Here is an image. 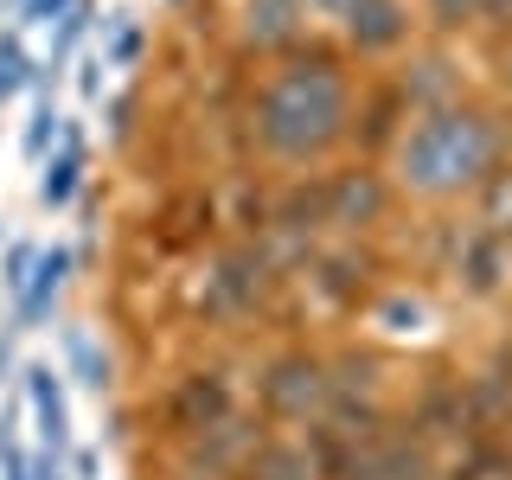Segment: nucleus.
Segmentation results:
<instances>
[{
  "mask_svg": "<svg viewBox=\"0 0 512 480\" xmlns=\"http://www.w3.org/2000/svg\"><path fill=\"white\" fill-rule=\"evenodd\" d=\"M250 135L282 167L327 160L352 135V71L327 52H288L250 103Z\"/></svg>",
  "mask_w": 512,
  "mask_h": 480,
  "instance_id": "obj_1",
  "label": "nucleus"
},
{
  "mask_svg": "<svg viewBox=\"0 0 512 480\" xmlns=\"http://www.w3.org/2000/svg\"><path fill=\"white\" fill-rule=\"evenodd\" d=\"M500 122L474 103H436V109H416V116L397 128L391 141V186L410 192V199H461L500 167Z\"/></svg>",
  "mask_w": 512,
  "mask_h": 480,
  "instance_id": "obj_2",
  "label": "nucleus"
},
{
  "mask_svg": "<svg viewBox=\"0 0 512 480\" xmlns=\"http://www.w3.org/2000/svg\"><path fill=\"white\" fill-rule=\"evenodd\" d=\"M256 391H263V410L282 416V423H314L333 404V378L320 352H276L256 378Z\"/></svg>",
  "mask_w": 512,
  "mask_h": 480,
  "instance_id": "obj_3",
  "label": "nucleus"
},
{
  "mask_svg": "<svg viewBox=\"0 0 512 480\" xmlns=\"http://www.w3.org/2000/svg\"><path fill=\"white\" fill-rule=\"evenodd\" d=\"M263 436H269V423H263V416L231 410L224 423L199 429V436H186V461H192V474H199V480L237 474V468H244V461L256 455V442H263Z\"/></svg>",
  "mask_w": 512,
  "mask_h": 480,
  "instance_id": "obj_4",
  "label": "nucleus"
},
{
  "mask_svg": "<svg viewBox=\"0 0 512 480\" xmlns=\"http://www.w3.org/2000/svg\"><path fill=\"white\" fill-rule=\"evenodd\" d=\"M77 276V250L71 244H39V263H32L26 288L13 295V333H39L45 320H52L64 282Z\"/></svg>",
  "mask_w": 512,
  "mask_h": 480,
  "instance_id": "obj_5",
  "label": "nucleus"
},
{
  "mask_svg": "<svg viewBox=\"0 0 512 480\" xmlns=\"http://www.w3.org/2000/svg\"><path fill=\"white\" fill-rule=\"evenodd\" d=\"M340 32H346V45H352L359 58L404 52V45H410V32H416V20H410V0H352V7H346V20H340Z\"/></svg>",
  "mask_w": 512,
  "mask_h": 480,
  "instance_id": "obj_6",
  "label": "nucleus"
},
{
  "mask_svg": "<svg viewBox=\"0 0 512 480\" xmlns=\"http://www.w3.org/2000/svg\"><path fill=\"white\" fill-rule=\"evenodd\" d=\"M320 199H327V224L359 231V224L384 218V205H391V180H384L378 167H346V173H333V180L320 186Z\"/></svg>",
  "mask_w": 512,
  "mask_h": 480,
  "instance_id": "obj_7",
  "label": "nucleus"
},
{
  "mask_svg": "<svg viewBox=\"0 0 512 480\" xmlns=\"http://www.w3.org/2000/svg\"><path fill=\"white\" fill-rule=\"evenodd\" d=\"M512 276V250H506V237L500 231H487V224H474V231H461V244H455V282L468 288V295H500Z\"/></svg>",
  "mask_w": 512,
  "mask_h": 480,
  "instance_id": "obj_8",
  "label": "nucleus"
},
{
  "mask_svg": "<svg viewBox=\"0 0 512 480\" xmlns=\"http://www.w3.org/2000/svg\"><path fill=\"white\" fill-rule=\"evenodd\" d=\"M231 410H237L231 384H224L218 372H192V378H180V391H173V404H167V423H173V436H199V429L224 423Z\"/></svg>",
  "mask_w": 512,
  "mask_h": 480,
  "instance_id": "obj_9",
  "label": "nucleus"
},
{
  "mask_svg": "<svg viewBox=\"0 0 512 480\" xmlns=\"http://www.w3.org/2000/svg\"><path fill=\"white\" fill-rule=\"evenodd\" d=\"M20 384H26L32 423H39V448L71 455V404H64V372H52V365H26Z\"/></svg>",
  "mask_w": 512,
  "mask_h": 480,
  "instance_id": "obj_10",
  "label": "nucleus"
},
{
  "mask_svg": "<svg viewBox=\"0 0 512 480\" xmlns=\"http://www.w3.org/2000/svg\"><path fill=\"white\" fill-rule=\"evenodd\" d=\"M308 7L301 0H244V45L256 52H295Z\"/></svg>",
  "mask_w": 512,
  "mask_h": 480,
  "instance_id": "obj_11",
  "label": "nucleus"
},
{
  "mask_svg": "<svg viewBox=\"0 0 512 480\" xmlns=\"http://www.w3.org/2000/svg\"><path fill=\"white\" fill-rule=\"evenodd\" d=\"M237 480H327L320 474V461H314V448L308 442H256V455L244 461V468H237Z\"/></svg>",
  "mask_w": 512,
  "mask_h": 480,
  "instance_id": "obj_12",
  "label": "nucleus"
},
{
  "mask_svg": "<svg viewBox=\"0 0 512 480\" xmlns=\"http://www.w3.org/2000/svg\"><path fill=\"white\" fill-rule=\"evenodd\" d=\"M77 186H84V148H58L39 160V205L45 212H58V205H71L77 199Z\"/></svg>",
  "mask_w": 512,
  "mask_h": 480,
  "instance_id": "obj_13",
  "label": "nucleus"
},
{
  "mask_svg": "<svg viewBox=\"0 0 512 480\" xmlns=\"http://www.w3.org/2000/svg\"><path fill=\"white\" fill-rule=\"evenodd\" d=\"M64 359H71V378L84 384V391H96V397H103L109 384H116V372H109V352L96 346L84 327H71V333H64Z\"/></svg>",
  "mask_w": 512,
  "mask_h": 480,
  "instance_id": "obj_14",
  "label": "nucleus"
},
{
  "mask_svg": "<svg viewBox=\"0 0 512 480\" xmlns=\"http://www.w3.org/2000/svg\"><path fill=\"white\" fill-rule=\"evenodd\" d=\"M32 71H39V64L26 58L20 26H7V32H0V103H7V96H20V90H32Z\"/></svg>",
  "mask_w": 512,
  "mask_h": 480,
  "instance_id": "obj_15",
  "label": "nucleus"
},
{
  "mask_svg": "<svg viewBox=\"0 0 512 480\" xmlns=\"http://www.w3.org/2000/svg\"><path fill=\"white\" fill-rule=\"evenodd\" d=\"M474 192H480V224L506 237V231H512V167H493Z\"/></svg>",
  "mask_w": 512,
  "mask_h": 480,
  "instance_id": "obj_16",
  "label": "nucleus"
},
{
  "mask_svg": "<svg viewBox=\"0 0 512 480\" xmlns=\"http://www.w3.org/2000/svg\"><path fill=\"white\" fill-rule=\"evenodd\" d=\"M103 64H135L141 58V26L135 13H109L103 20V52H96Z\"/></svg>",
  "mask_w": 512,
  "mask_h": 480,
  "instance_id": "obj_17",
  "label": "nucleus"
},
{
  "mask_svg": "<svg viewBox=\"0 0 512 480\" xmlns=\"http://www.w3.org/2000/svg\"><path fill=\"white\" fill-rule=\"evenodd\" d=\"M58 128H64V116H58L52 103H39V109H32V122H26V135H20V154L26 160H45V154L58 148Z\"/></svg>",
  "mask_w": 512,
  "mask_h": 480,
  "instance_id": "obj_18",
  "label": "nucleus"
},
{
  "mask_svg": "<svg viewBox=\"0 0 512 480\" xmlns=\"http://www.w3.org/2000/svg\"><path fill=\"white\" fill-rule=\"evenodd\" d=\"M32 263H39V244H7V263H0V288H7V295H20L26 276H32Z\"/></svg>",
  "mask_w": 512,
  "mask_h": 480,
  "instance_id": "obj_19",
  "label": "nucleus"
},
{
  "mask_svg": "<svg viewBox=\"0 0 512 480\" xmlns=\"http://www.w3.org/2000/svg\"><path fill=\"white\" fill-rule=\"evenodd\" d=\"M429 26H436V32L474 26V0H429Z\"/></svg>",
  "mask_w": 512,
  "mask_h": 480,
  "instance_id": "obj_20",
  "label": "nucleus"
},
{
  "mask_svg": "<svg viewBox=\"0 0 512 480\" xmlns=\"http://www.w3.org/2000/svg\"><path fill=\"white\" fill-rule=\"evenodd\" d=\"M77 0H20V26H58Z\"/></svg>",
  "mask_w": 512,
  "mask_h": 480,
  "instance_id": "obj_21",
  "label": "nucleus"
},
{
  "mask_svg": "<svg viewBox=\"0 0 512 480\" xmlns=\"http://www.w3.org/2000/svg\"><path fill=\"white\" fill-rule=\"evenodd\" d=\"M103 71H109L103 58H84V64H77V90H84L90 103H96V96H103Z\"/></svg>",
  "mask_w": 512,
  "mask_h": 480,
  "instance_id": "obj_22",
  "label": "nucleus"
},
{
  "mask_svg": "<svg viewBox=\"0 0 512 480\" xmlns=\"http://www.w3.org/2000/svg\"><path fill=\"white\" fill-rule=\"evenodd\" d=\"M64 461H71V468H64L71 480H96V468H103V461H96V448H71Z\"/></svg>",
  "mask_w": 512,
  "mask_h": 480,
  "instance_id": "obj_23",
  "label": "nucleus"
},
{
  "mask_svg": "<svg viewBox=\"0 0 512 480\" xmlns=\"http://www.w3.org/2000/svg\"><path fill=\"white\" fill-rule=\"evenodd\" d=\"M32 480H71V474H64V455L39 448V455H32Z\"/></svg>",
  "mask_w": 512,
  "mask_h": 480,
  "instance_id": "obj_24",
  "label": "nucleus"
},
{
  "mask_svg": "<svg viewBox=\"0 0 512 480\" xmlns=\"http://www.w3.org/2000/svg\"><path fill=\"white\" fill-rule=\"evenodd\" d=\"M474 20H487V26H512V0H474Z\"/></svg>",
  "mask_w": 512,
  "mask_h": 480,
  "instance_id": "obj_25",
  "label": "nucleus"
},
{
  "mask_svg": "<svg viewBox=\"0 0 512 480\" xmlns=\"http://www.w3.org/2000/svg\"><path fill=\"white\" fill-rule=\"evenodd\" d=\"M301 7H308V13H327V20H346L352 0H301Z\"/></svg>",
  "mask_w": 512,
  "mask_h": 480,
  "instance_id": "obj_26",
  "label": "nucleus"
},
{
  "mask_svg": "<svg viewBox=\"0 0 512 480\" xmlns=\"http://www.w3.org/2000/svg\"><path fill=\"white\" fill-rule=\"evenodd\" d=\"M7 372H13V327L0 333V384H7Z\"/></svg>",
  "mask_w": 512,
  "mask_h": 480,
  "instance_id": "obj_27",
  "label": "nucleus"
},
{
  "mask_svg": "<svg viewBox=\"0 0 512 480\" xmlns=\"http://www.w3.org/2000/svg\"><path fill=\"white\" fill-rule=\"evenodd\" d=\"M500 90H506V103H512V45L500 52Z\"/></svg>",
  "mask_w": 512,
  "mask_h": 480,
  "instance_id": "obj_28",
  "label": "nucleus"
}]
</instances>
